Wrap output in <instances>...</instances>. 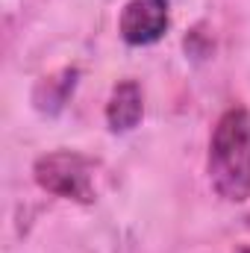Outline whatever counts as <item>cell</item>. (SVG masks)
<instances>
[{
  "mask_svg": "<svg viewBox=\"0 0 250 253\" xmlns=\"http://www.w3.org/2000/svg\"><path fill=\"white\" fill-rule=\"evenodd\" d=\"M209 180L218 197L245 200L250 197V115L233 106L221 115L209 141Z\"/></svg>",
  "mask_w": 250,
  "mask_h": 253,
  "instance_id": "1",
  "label": "cell"
},
{
  "mask_svg": "<svg viewBox=\"0 0 250 253\" xmlns=\"http://www.w3.org/2000/svg\"><path fill=\"white\" fill-rule=\"evenodd\" d=\"M36 180L39 186L59 197H71L80 203L94 200V180H91V162L80 153L56 150L36 162Z\"/></svg>",
  "mask_w": 250,
  "mask_h": 253,
  "instance_id": "2",
  "label": "cell"
},
{
  "mask_svg": "<svg viewBox=\"0 0 250 253\" xmlns=\"http://www.w3.org/2000/svg\"><path fill=\"white\" fill-rule=\"evenodd\" d=\"M168 30V0H129L121 15V39L126 44H153Z\"/></svg>",
  "mask_w": 250,
  "mask_h": 253,
  "instance_id": "3",
  "label": "cell"
},
{
  "mask_svg": "<svg viewBox=\"0 0 250 253\" xmlns=\"http://www.w3.org/2000/svg\"><path fill=\"white\" fill-rule=\"evenodd\" d=\"M141 112H144V103H141V88L138 83L124 80L121 85H115L112 97H109V106H106V121L109 129L115 132H126L141 121Z\"/></svg>",
  "mask_w": 250,
  "mask_h": 253,
  "instance_id": "4",
  "label": "cell"
},
{
  "mask_svg": "<svg viewBox=\"0 0 250 253\" xmlns=\"http://www.w3.org/2000/svg\"><path fill=\"white\" fill-rule=\"evenodd\" d=\"M239 253H250V248H245V251H239Z\"/></svg>",
  "mask_w": 250,
  "mask_h": 253,
  "instance_id": "5",
  "label": "cell"
},
{
  "mask_svg": "<svg viewBox=\"0 0 250 253\" xmlns=\"http://www.w3.org/2000/svg\"><path fill=\"white\" fill-rule=\"evenodd\" d=\"M248 227H250V215H248Z\"/></svg>",
  "mask_w": 250,
  "mask_h": 253,
  "instance_id": "6",
  "label": "cell"
}]
</instances>
